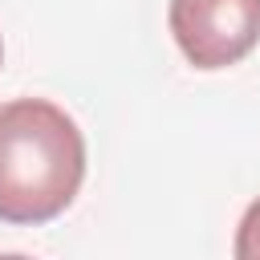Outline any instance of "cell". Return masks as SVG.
<instances>
[{"instance_id": "2", "label": "cell", "mask_w": 260, "mask_h": 260, "mask_svg": "<svg viewBox=\"0 0 260 260\" xmlns=\"http://www.w3.org/2000/svg\"><path fill=\"white\" fill-rule=\"evenodd\" d=\"M167 24L195 69H228L260 45V0H171Z\"/></svg>"}, {"instance_id": "1", "label": "cell", "mask_w": 260, "mask_h": 260, "mask_svg": "<svg viewBox=\"0 0 260 260\" xmlns=\"http://www.w3.org/2000/svg\"><path fill=\"white\" fill-rule=\"evenodd\" d=\"M85 138L45 98L0 106V223L37 228L57 219L81 191Z\"/></svg>"}, {"instance_id": "4", "label": "cell", "mask_w": 260, "mask_h": 260, "mask_svg": "<svg viewBox=\"0 0 260 260\" xmlns=\"http://www.w3.org/2000/svg\"><path fill=\"white\" fill-rule=\"evenodd\" d=\"M0 61H4V41H0Z\"/></svg>"}, {"instance_id": "3", "label": "cell", "mask_w": 260, "mask_h": 260, "mask_svg": "<svg viewBox=\"0 0 260 260\" xmlns=\"http://www.w3.org/2000/svg\"><path fill=\"white\" fill-rule=\"evenodd\" d=\"M236 256L240 260H256L260 256V199L244 211L240 232H236Z\"/></svg>"}]
</instances>
